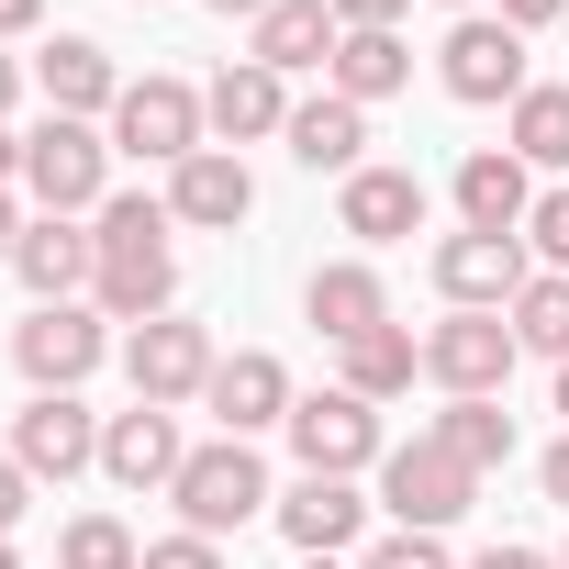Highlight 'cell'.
<instances>
[{
  "label": "cell",
  "instance_id": "obj_1",
  "mask_svg": "<svg viewBox=\"0 0 569 569\" xmlns=\"http://www.w3.org/2000/svg\"><path fill=\"white\" fill-rule=\"evenodd\" d=\"M90 246H101V268H90L101 313H123V325H157V313H168V291H179V257H168V201H146V190H112V201L90 212Z\"/></svg>",
  "mask_w": 569,
  "mask_h": 569
},
{
  "label": "cell",
  "instance_id": "obj_2",
  "mask_svg": "<svg viewBox=\"0 0 569 569\" xmlns=\"http://www.w3.org/2000/svg\"><path fill=\"white\" fill-rule=\"evenodd\" d=\"M168 502H179V525L190 536H234V525H257V513H279V491H268V469H257V447L246 436H212V447H190L179 458V480H168Z\"/></svg>",
  "mask_w": 569,
  "mask_h": 569
},
{
  "label": "cell",
  "instance_id": "obj_3",
  "mask_svg": "<svg viewBox=\"0 0 569 569\" xmlns=\"http://www.w3.org/2000/svg\"><path fill=\"white\" fill-rule=\"evenodd\" d=\"M23 190L46 201V212H101L112 201V146H101V123H68V112H46L34 134H23Z\"/></svg>",
  "mask_w": 569,
  "mask_h": 569
},
{
  "label": "cell",
  "instance_id": "obj_4",
  "mask_svg": "<svg viewBox=\"0 0 569 569\" xmlns=\"http://www.w3.org/2000/svg\"><path fill=\"white\" fill-rule=\"evenodd\" d=\"M380 502L402 513V536H447V525L480 502V469H469V458H447L436 436H413V447H391V458H380Z\"/></svg>",
  "mask_w": 569,
  "mask_h": 569
},
{
  "label": "cell",
  "instance_id": "obj_5",
  "mask_svg": "<svg viewBox=\"0 0 569 569\" xmlns=\"http://www.w3.org/2000/svg\"><path fill=\"white\" fill-rule=\"evenodd\" d=\"M291 458L313 469V480H358V469H380L391 447H380V402H358V391H313V402H291Z\"/></svg>",
  "mask_w": 569,
  "mask_h": 569
},
{
  "label": "cell",
  "instance_id": "obj_6",
  "mask_svg": "<svg viewBox=\"0 0 569 569\" xmlns=\"http://www.w3.org/2000/svg\"><path fill=\"white\" fill-rule=\"evenodd\" d=\"M112 146L146 157V168L201 157V90H190V79H123V101H112Z\"/></svg>",
  "mask_w": 569,
  "mask_h": 569
},
{
  "label": "cell",
  "instance_id": "obj_7",
  "mask_svg": "<svg viewBox=\"0 0 569 569\" xmlns=\"http://www.w3.org/2000/svg\"><path fill=\"white\" fill-rule=\"evenodd\" d=\"M101 347H112V336H101L90 302H34V313L12 325V369H23L34 391H79V380L101 369Z\"/></svg>",
  "mask_w": 569,
  "mask_h": 569
},
{
  "label": "cell",
  "instance_id": "obj_8",
  "mask_svg": "<svg viewBox=\"0 0 569 569\" xmlns=\"http://www.w3.org/2000/svg\"><path fill=\"white\" fill-rule=\"evenodd\" d=\"M212 369H223V358H212V336H201V325H179V313H157V325H134V336H123V380H134V402H168V413H179V402H201V391H212Z\"/></svg>",
  "mask_w": 569,
  "mask_h": 569
},
{
  "label": "cell",
  "instance_id": "obj_9",
  "mask_svg": "<svg viewBox=\"0 0 569 569\" xmlns=\"http://www.w3.org/2000/svg\"><path fill=\"white\" fill-rule=\"evenodd\" d=\"M513 358H525V347H513L502 313H447V325L425 336V380H436L447 402H491V391L513 380Z\"/></svg>",
  "mask_w": 569,
  "mask_h": 569
},
{
  "label": "cell",
  "instance_id": "obj_10",
  "mask_svg": "<svg viewBox=\"0 0 569 569\" xmlns=\"http://www.w3.org/2000/svg\"><path fill=\"white\" fill-rule=\"evenodd\" d=\"M436 68H447V101H480V112L536 90V79H525V34H513L502 12H458V34H447Z\"/></svg>",
  "mask_w": 569,
  "mask_h": 569
},
{
  "label": "cell",
  "instance_id": "obj_11",
  "mask_svg": "<svg viewBox=\"0 0 569 569\" xmlns=\"http://www.w3.org/2000/svg\"><path fill=\"white\" fill-rule=\"evenodd\" d=\"M525 234H447L436 246V291H447V313H513V291H525Z\"/></svg>",
  "mask_w": 569,
  "mask_h": 569
},
{
  "label": "cell",
  "instance_id": "obj_12",
  "mask_svg": "<svg viewBox=\"0 0 569 569\" xmlns=\"http://www.w3.org/2000/svg\"><path fill=\"white\" fill-rule=\"evenodd\" d=\"M12 458H23L34 480H79V469H101V425H90V402H79V391H34V402L12 413Z\"/></svg>",
  "mask_w": 569,
  "mask_h": 569
},
{
  "label": "cell",
  "instance_id": "obj_13",
  "mask_svg": "<svg viewBox=\"0 0 569 569\" xmlns=\"http://www.w3.org/2000/svg\"><path fill=\"white\" fill-rule=\"evenodd\" d=\"M246 212H257V179H246V157H234V146H201V157H179V168H168V223L234 234Z\"/></svg>",
  "mask_w": 569,
  "mask_h": 569
},
{
  "label": "cell",
  "instance_id": "obj_14",
  "mask_svg": "<svg viewBox=\"0 0 569 569\" xmlns=\"http://www.w3.org/2000/svg\"><path fill=\"white\" fill-rule=\"evenodd\" d=\"M179 458H190V447H179V413H168V402H134V413L101 425V469H112L123 491H168Z\"/></svg>",
  "mask_w": 569,
  "mask_h": 569
},
{
  "label": "cell",
  "instance_id": "obj_15",
  "mask_svg": "<svg viewBox=\"0 0 569 569\" xmlns=\"http://www.w3.org/2000/svg\"><path fill=\"white\" fill-rule=\"evenodd\" d=\"M201 123L223 134V146H257V134H291V79H279V68H223L212 90H201Z\"/></svg>",
  "mask_w": 569,
  "mask_h": 569
},
{
  "label": "cell",
  "instance_id": "obj_16",
  "mask_svg": "<svg viewBox=\"0 0 569 569\" xmlns=\"http://www.w3.org/2000/svg\"><path fill=\"white\" fill-rule=\"evenodd\" d=\"M201 402L223 413V436H257V425H291V402H302V391H291V369H279L268 347H234V358L212 369V391H201Z\"/></svg>",
  "mask_w": 569,
  "mask_h": 569
},
{
  "label": "cell",
  "instance_id": "obj_17",
  "mask_svg": "<svg viewBox=\"0 0 569 569\" xmlns=\"http://www.w3.org/2000/svg\"><path fill=\"white\" fill-rule=\"evenodd\" d=\"M358 525H369V502H358V480H291V491H279V536H291L302 558H347L358 547Z\"/></svg>",
  "mask_w": 569,
  "mask_h": 569
},
{
  "label": "cell",
  "instance_id": "obj_18",
  "mask_svg": "<svg viewBox=\"0 0 569 569\" xmlns=\"http://www.w3.org/2000/svg\"><path fill=\"white\" fill-rule=\"evenodd\" d=\"M302 313L325 325V347H358V336H380V325H391V291H380V268H369V257H336V268H313Z\"/></svg>",
  "mask_w": 569,
  "mask_h": 569
},
{
  "label": "cell",
  "instance_id": "obj_19",
  "mask_svg": "<svg viewBox=\"0 0 569 569\" xmlns=\"http://www.w3.org/2000/svg\"><path fill=\"white\" fill-rule=\"evenodd\" d=\"M525 212H536L525 157H513V146H480V157L458 168V223H469V234H525Z\"/></svg>",
  "mask_w": 569,
  "mask_h": 569
},
{
  "label": "cell",
  "instance_id": "obj_20",
  "mask_svg": "<svg viewBox=\"0 0 569 569\" xmlns=\"http://www.w3.org/2000/svg\"><path fill=\"white\" fill-rule=\"evenodd\" d=\"M336 223L358 246H402V234H425V179L413 168H358L347 201H336Z\"/></svg>",
  "mask_w": 569,
  "mask_h": 569
},
{
  "label": "cell",
  "instance_id": "obj_21",
  "mask_svg": "<svg viewBox=\"0 0 569 569\" xmlns=\"http://www.w3.org/2000/svg\"><path fill=\"white\" fill-rule=\"evenodd\" d=\"M12 268H23V291H34V302H79V291H90V268H101V246H90L68 212H46V223H23Z\"/></svg>",
  "mask_w": 569,
  "mask_h": 569
},
{
  "label": "cell",
  "instance_id": "obj_22",
  "mask_svg": "<svg viewBox=\"0 0 569 569\" xmlns=\"http://www.w3.org/2000/svg\"><path fill=\"white\" fill-rule=\"evenodd\" d=\"M336 46H347V23H336V0H268L257 12V68H336Z\"/></svg>",
  "mask_w": 569,
  "mask_h": 569
},
{
  "label": "cell",
  "instance_id": "obj_23",
  "mask_svg": "<svg viewBox=\"0 0 569 569\" xmlns=\"http://www.w3.org/2000/svg\"><path fill=\"white\" fill-rule=\"evenodd\" d=\"M34 79H46V112H68V123H90V112L123 101V79H112V57H101L90 34H57V46L34 57Z\"/></svg>",
  "mask_w": 569,
  "mask_h": 569
},
{
  "label": "cell",
  "instance_id": "obj_24",
  "mask_svg": "<svg viewBox=\"0 0 569 569\" xmlns=\"http://www.w3.org/2000/svg\"><path fill=\"white\" fill-rule=\"evenodd\" d=\"M291 157H302L313 179H325V168L358 179V168H369V112L336 101V90H325V101H291Z\"/></svg>",
  "mask_w": 569,
  "mask_h": 569
},
{
  "label": "cell",
  "instance_id": "obj_25",
  "mask_svg": "<svg viewBox=\"0 0 569 569\" xmlns=\"http://www.w3.org/2000/svg\"><path fill=\"white\" fill-rule=\"evenodd\" d=\"M402 79H413V46H402V34H347V46H336V68H325V90H336V101H358V112H369V101H391Z\"/></svg>",
  "mask_w": 569,
  "mask_h": 569
},
{
  "label": "cell",
  "instance_id": "obj_26",
  "mask_svg": "<svg viewBox=\"0 0 569 569\" xmlns=\"http://www.w3.org/2000/svg\"><path fill=\"white\" fill-rule=\"evenodd\" d=\"M336 358H347V380H336V391H358V402H391V391H413V369H425V336L380 325V336H358V347H336Z\"/></svg>",
  "mask_w": 569,
  "mask_h": 569
},
{
  "label": "cell",
  "instance_id": "obj_27",
  "mask_svg": "<svg viewBox=\"0 0 569 569\" xmlns=\"http://www.w3.org/2000/svg\"><path fill=\"white\" fill-rule=\"evenodd\" d=\"M502 325H513V347H525V358H558V369H569V279H558V268H536L525 291H513V313H502Z\"/></svg>",
  "mask_w": 569,
  "mask_h": 569
},
{
  "label": "cell",
  "instance_id": "obj_28",
  "mask_svg": "<svg viewBox=\"0 0 569 569\" xmlns=\"http://www.w3.org/2000/svg\"><path fill=\"white\" fill-rule=\"evenodd\" d=\"M425 436H436V447H447V458H469V469H480V480H491V469H502V458H513V413H502V402H447V413H436V425H425Z\"/></svg>",
  "mask_w": 569,
  "mask_h": 569
},
{
  "label": "cell",
  "instance_id": "obj_29",
  "mask_svg": "<svg viewBox=\"0 0 569 569\" xmlns=\"http://www.w3.org/2000/svg\"><path fill=\"white\" fill-rule=\"evenodd\" d=\"M513 157H525V168H569V90H558V79H536V90L513 101Z\"/></svg>",
  "mask_w": 569,
  "mask_h": 569
},
{
  "label": "cell",
  "instance_id": "obj_30",
  "mask_svg": "<svg viewBox=\"0 0 569 569\" xmlns=\"http://www.w3.org/2000/svg\"><path fill=\"white\" fill-rule=\"evenodd\" d=\"M57 569H146V547H134L123 513H79V525L57 536Z\"/></svg>",
  "mask_w": 569,
  "mask_h": 569
},
{
  "label": "cell",
  "instance_id": "obj_31",
  "mask_svg": "<svg viewBox=\"0 0 569 569\" xmlns=\"http://www.w3.org/2000/svg\"><path fill=\"white\" fill-rule=\"evenodd\" d=\"M525 246H536V257H547V268L569 279V179H558V190H547V201L525 212Z\"/></svg>",
  "mask_w": 569,
  "mask_h": 569
},
{
  "label": "cell",
  "instance_id": "obj_32",
  "mask_svg": "<svg viewBox=\"0 0 569 569\" xmlns=\"http://www.w3.org/2000/svg\"><path fill=\"white\" fill-rule=\"evenodd\" d=\"M369 569H458V558H447V536H380Z\"/></svg>",
  "mask_w": 569,
  "mask_h": 569
},
{
  "label": "cell",
  "instance_id": "obj_33",
  "mask_svg": "<svg viewBox=\"0 0 569 569\" xmlns=\"http://www.w3.org/2000/svg\"><path fill=\"white\" fill-rule=\"evenodd\" d=\"M146 569H223V547L179 525V536H157V547H146Z\"/></svg>",
  "mask_w": 569,
  "mask_h": 569
},
{
  "label": "cell",
  "instance_id": "obj_34",
  "mask_svg": "<svg viewBox=\"0 0 569 569\" xmlns=\"http://www.w3.org/2000/svg\"><path fill=\"white\" fill-rule=\"evenodd\" d=\"M23 502H34V469H23L12 447H0V536H12V525H23Z\"/></svg>",
  "mask_w": 569,
  "mask_h": 569
},
{
  "label": "cell",
  "instance_id": "obj_35",
  "mask_svg": "<svg viewBox=\"0 0 569 569\" xmlns=\"http://www.w3.org/2000/svg\"><path fill=\"white\" fill-rule=\"evenodd\" d=\"M402 12H413V0H336V23H347V34H391Z\"/></svg>",
  "mask_w": 569,
  "mask_h": 569
},
{
  "label": "cell",
  "instance_id": "obj_36",
  "mask_svg": "<svg viewBox=\"0 0 569 569\" xmlns=\"http://www.w3.org/2000/svg\"><path fill=\"white\" fill-rule=\"evenodd\" d=\"M502 23H513V34H536V23H569V0H502Z\"/></svg>",
  "mask_w": 569,
  "mask_h": 569
},
{
  "label": "cell",
  "instance_id": "obj_37",
  "mask_svg": "<svg viewBox=\"0 0 569 569\" xmlns=\"http://www.w3.org/2000/svg\"><path fill=\"white\" fill-rule=\"evenodd\" d=\"M536 480H547V502H569V436H558V447L536 458Z\"/></svg>",
  "mask_w": 569,
  "mask_h": 569
},
{
  "label": "cell",
  "instance_id": "obj_38",
  "mask_svg": "<svg viewBox=\"0 0 569 569\" xmlns=\"http://www.w3.org/2000/svg\"><path fill=\"white\" fill-rule=\"evenodd\" d=\"M469 569H558L547 547H491V558H469Z\"/></svg>",
  "mask_w": 569,
  "mask_h": 569
},
{
  "label": "cell",
  "instance_id": "obj_39",
  "mask_svg": "<svg viewBox=\"0 0 569 569\" xmlns=\"http://www.w3.org/2000/svg\"><path fill=\"white\" fill-rule=\"evenodd\" d=\"M46 23V0H0V34H34Z\"/></svg>",
  "mask_w": 569,
  "mask_h": 569
},
{
  "label": "cell",
  "instance_id": "obj_40",
  "mask_svg": "<svg viewBox=\"0 0 569 569\" xmlns=\"http://www.w3.org/2000/svg\"><path fill=\"white\" fill-rule=\"evenodd\" d=\"M12 179H23V134H12V123H0V190H12Z\"/></svg>",
  "mask_w": 569,
  "mask_h": 569
},
{
  "label": "cell",
  "instance_id": "obj_41",
  "mask_svg": "<svg viewBox=\"0 0 569 569\" xmlns=\"http://www.w3.org/2000/svg\"><path fill=\"white\" fill-rule=\"evenodd\" d=\"M12 101H23V68H12V57H0V123H12Z\"/></svg>",
  "mask_w": 569,
  "mask_h": 569
},
{
  "label": "cell",
  "instance_id": "obj_42",
  "mask_svg": "<svg viewBox=\"0 0 569 569\" xmlns=\"http://www.w3.org/2000/svg\"><path fill=\"white\" fill-rule=\"evenodd\" d=\"M23 246V212H12V190H0V257H12Z\"/></svg>",
  "mask_w": 569,
  "mask_h": 569
},
{
  "label": "cell",
  "instance_id": "obj_43",
  "mask_svg": "<svg viewBox=\"0 0 569 569\" xmlns=\"http://www.w3.org/2000/svg\"><path fill=\"white\" fill-rule=\"evenodd\" d=\"M212 12H234V23H257V12H268V0H212Z\"/></svg>",
  "mask_w": 569,
  "mask_h": 569
},
{
  "label": "cell",
  "instance_id": "obj_44",
  "mask_svg": "<svg viewBox=\"0 0 569 569\" xmlns=\"http://www.w3.org/2000/svg\"><path fill=\"white\" fill-rule=\"evenodd\" d=\"M0 569H23V558H12V536H0Z\"/></svg>",
  "mask_w": 569,
  "mask_h": 569
},
{
  "label": "cell",
  "instance_id": "obj_45",
  "mask_svg": "<svg viewBox=\"0 0 569 569\" xmlns=\"http://www.w3.org/2000/svg\"><path fill=\"white\" fill-rule=\"evenodd\" d=\"M558 413H569V369H558Z\"/></svg>",
  "mask_w": 569,
  "mask_h": 569
},
{
  "label": "cell",
  "instance_id": "obj_46",
  "mask_svg": "<svg viewBox=\"0 0 569 569\" xmlns=\"http://www.w3.org/2000/svg\"><path fill=\"white\" fill-rule=\"evenodd\" d=\"M302 569H347V558H302Z\"/></svg>",
  "mask_w": 569,
  "mask_h": 569
},
{
  "label": "cell",
  "instance_id": "obj_47",
  "mask_svg": "<svg viewBox=\"0 0 569 569\" xmlns=\"http://www.w3.org/2000/svg\"><path fill=\"white\" fill-rule=\"evenodd\" d=\"M558 569H569V547H558Z\"/></svg>",
  "mask_w": 569,
  "mask_h": 569
},
{
  "label": "cell",
  "instance_id": "obj_48",
  "mask_svg": "<svg viewBox=\"0 0 569 569\" xmlns=\"http://www.w3.org/2000/svg\"><path fill=\"white\" fill-rule=\"evenodd\" d=\"M134 12H146V0H134Z\"/></svg>",
  "mask_w": 569,
  "mask_h": 569
},
{
  "label": "cell",
  "instance_id": "obj_49",
  "mask_svg": "<svg viewBox=\"0 0 569 569\" xmlns=\"http://www.w3.org/2000/svg\"><path fill=\"white\" fill-rule=\"evenodd\" d=\"M458 12H469V0H458Z\"/></svg>",
  "mask_w": 569,
  "mask_h": 569
}]
</instances>
